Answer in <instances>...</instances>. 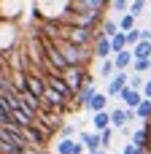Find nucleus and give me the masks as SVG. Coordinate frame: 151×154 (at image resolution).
<instances>
[{
	"label": "nucleus",
	"mask_w": 151,
	"mask_h": 154,
	"mask_svg": "<svg viewBox=\"0 0 151 154\" xmlns=\"http://www.w3.org/2000/svg\"><path fill=\"white\" fill-rule=\"evenodd\" d=\"M111 127V114H108V108L105 111H97L95 116H92V130L95 133H103V130H108Z\"/></svg>",
	"instance_id": "nucleus-17"
},
{
	"label": "nucleus",
	"mask_w": 151,
	"mask_h": 154,
	"mask_svg": "<svg viewBox=\"0 0 151 154\" xmlns=\"http://www.w3.org/2000/svg\"><path fill=\"white\" fill-rule=\"evenodd\" d=\"M73 146H76V138H59L57 141V154H73Z\"/></svg>",
	"instance_id": "nucleus-24"
},
{
	"label": "nucleus",
	"mask_w": 151,
	"mask_h": 154,
	"mask_svg": "<svg viewBox=\"0 0 151 154\" xmlns=\"http://www.w3.org/2000/svg\"><path fill=\"white\" fill-rule=\"evenodd\" d=\"M140 92H143V97H149V100H151V79L143 81V89H140Z\"/></svg>",
	"instance_id": "nucleus-33"
},
{
	"label": "nucleus",
	"mask_w": 151,
	"mask_h": 154,
	"mask_svg": "<svg viewBox=\"0 0 151 154\" xmlns=\"http://www.w3.org/2000/svg\"><path fill=\"white\" fill-rule=\"evenodd\" d=\"M108 114H111V127H113V130H122V127L127 125V111H124V108H111Z\"/></svg>",
	"instance_id": "nucleus-19"
},
{
	"label": "nucleus",
	"mask_w": 151,
	"mask_h": 154,
	"mask_svg": "<svg viewBox=\"0 0 151 154\" xmlns=\"http://www.w3.org/2000/svg\"><path fill=\"white\" fill-rule=\"evenodd\" d=\"M24 154H51V152H46V149H32V146H27V149H24Z\"/></svg>",
	"instance_id": "nucleus-34"
},
{
	"label": "nucleus",
	"mask_w": 151,
	"mask_h": 154,
	"mask_svg": "<svg viewBox=\"0 0 151 154\" xmlns=\"http://www.w3.org/2000/svg\"><path fill=\"white\" fill-rule=\"evenodd\" d=\"M111 8V0H70L73 14H105Z\"/></svg>",
	"instance_id": "nucleus-5"
},
{
	"label": "nucleus",
	"mask_w": 151,
	"mask_h": 154,
	"mask_svg": "<svg viewBox=\"0 0 151 154\" xmlns=\"http://www.w3.org/2000/svg\"><path fill=\"white\" fill-rule=\"evenodd\" d=\"M138 76H143V73H151V60H132V65H130Z\"/></svg>",
	"instance_id": "nucleus-25"
},
{
	"label": "nucleus",
	"mask_w": 151,
	"mask_h": 154,
	"mask_svg": "<svg viewBox=\"0 0 151 154\" xmlns=\"http://www.w3.org/2000/svg\"><path fill=\"white\" fill-rule=\"evenodd\" d=\"M11 122L19 125V127H32V125H35V116L27 114L24 108H14V111H11Z\"/></svg>",
	"instance_id": "nucleus-16"
},
{
	"label": "nucleus",
	"mask_w": 151,
	"mask_h": 154,
	"mask_svg": "<svg viewBox=\"0 0 151 154\" xmlns=\"http://www.w3.org/2000/svg\"><path fill=\"white\" fill-rule=\"evenodd\" d=\"M111 60H113V68H116V70H130V65H132L135 57H132V49H122V51H116Z\"/></svg>",
	"instance_id": "nucleus-13"
},
{
	"label": "nucleus",
	"mask_w": 151,
	"mask_h": 154,
	"mask_svg": "<svg viewBox=\"0 0 151 154\" xmlns=\"http://www.w3.org/2000/svg\"><path fill=\"white\" fill-rule=\"evenodd\" d=\"M146 11V0H130V11L127 14H132V16H140Z\"/></svg>",
	"instance_id": "nucleus-30"
},
{
	"label": "nucleus",
	"mask_w": 151,
	"mask_h": 154,
	"mask_svg": "<svg viewBox=\"0 0 151 154\" xmlns=\"http://www.w3.org/2000/svg\"><path fill=\"white\" fill-rule=\"evenodd\" d=\"M132 27H138V16H132V14H122V16H119V30L127 32V30H132Z\"/></svg>",
	"instance_id": "nucleus-22"
},
{
	"label": "nucleus",
	"mask_w": 151,
	"mask_h": 154,
	"mask_svg": "<svg viewBox=\"0 0 151 154\" xmlns=\"http://www.w3.org/2000/svg\"><path fill=\"white\" fill-rule=\"evenodd\" d=\"M24 92H32L35 97H41L46 92V73L41 70H24Z\"/></svg>",
	"instance_id": "nucleus-6"
},
{
	"label": "nucleus",
	"mask_w": 151,
	"mask_h": 154,
	"mask_svg": "<svg viewBox=\"0 0 151 154\" xmlns=\"http://www.w3.org/2000/svg\"><path fill=\"white\" fill-rule=\"evenodd\" d=\"M124 3H130V0H124Z\"/></svg>",
	"instance_id": "nucleus-38"
},
{
	"label": "nucleus",
	"mask_w": 151,
	"mask_h": 154,
	"mask_svg": "<svg viewBox=\"0 0 151 154\" xmlns=\"http://www.w3.org/2000/svg\"><path fill=\"white\" fill-rule=\"evenodd\" d=\"M113 135H116V130H113V127H108V130H103V133H100V143H103V149H108V146L113 143Z\"/></svg>",
	"instance_id": "nucleus-29"
},
{
	"label": "nucleus",
	"mask_w": 151,
	"mask_h": 154,
	"mask_svg": "<svg viewBox=\"0 0 151 154\" xmlns=\"http://www.w3.org/2000/svg\"><path fill=\"white\" fill-rule=\"evenodd\" d=\"M119 32V22H113V19H103V24H100V35H105V38H113Z\"/></svg>",
	"instance_id": "nucleus-21"
},
{
	"label": "nucleus",
	"mask_w": 151,
	"mask_h": 154,
	"mask_svg": "<svg viewBox=\"0 0 151 154\" xmlns=\"http://www.w3.org/2000/svg\"><path fill=\"white\" fill-rule=\"evenodd\" d=\"M92 154H108V149H97V152H92Z\"/></svg>",
	"instance_id": "nucleus-36"
},
{
	"label": "nucleus",
	"mask_w": 151,
	"mask_h": 154,
	"mask_svg": "<svg viewBox=\"0 0 151 154\" xmlns=\"http://www.w3.org/2000/svg\"><path fill=\"white\" fill-rule=\"evenodd\" d=\"M146 127H149V138H151V122H146Z\"/></svg>",
	"instance_id": "nucleus-37"
},
{
	"label": "nucleus",
	"mask_w": 151,
	"mask_h": 154,
	"mask_svg": "<svg viewBox=\"0 0 151 154\" xmlns=\"http://www.w3.org/2000/svg\"><path fill=\"white\" fill-rule=\"evenodd\" d=\"M54 46L62 51V57H65V62H68V65H84V68H89V62L95 60L92 46H76V43L65 41V38L54 41Z\"/></svg>",
	"instance_id": "nucleus-1"
},
{
	"label": "nucleus",
	"mask_w": 151,
	"mask_h": 154,
	"mask_svg": "<svg viewBox=\"0 0 151 154\" xmlns=\"http://www.w3.org/2000/svg\"><path fill=\"white\" fill-rule=\"evenodd\" d=\"M143 81H146V79L135 73V76H130V79H127V87H132V89H143Z\"/></svg>",
	"instance_id": "nucleus-31"
},
{
	"label": "nucleus",
	"mask_w": 151,
	"mask_h": 154,
	"mask_svg": "<svg viewBox=\"0 0 151 154\" xmlns=\"http://www.w3.org/2000/svg\"><path fill=\"white\" fill-rule=\"evenodd\" d=\"M108 103H111V97H108L105 92H95V95H92V100L86 103V108H89L92 114H97V111H105V108H108Z\"/></svg>",
	"instance_id": "nucleus-15"
},
{
	"label": "nucleus",
	"mask_w": 151,
	"mask_h": 154,
	"mask_svg": "<svg viewBox=\"0 0 151 154\" xmlns=\"http://www.w3.org/2000/svg\"><path fill=\"white\" fill-rule=\"evenodd\" d=\"M46 87H51L54 92H59L62 97H68V100H73L76 95H73V89L65 84V79L59 76V73H46Z\"/></svg>",
	"instance_id": "nucleus-8"
},
{
	"label": "nucleus",
	"mask_w": 151,
	"mask_h": 154,
	"mask_svg": "<svg viewBox=\"0 0 151 154\" xmlns=\"http://www.w3.org/2000/svg\"><path fill=\"white\" fill-rule=\"evenodd\" d=\"M59 135H62V138H78V127H73L70 122H62V127H59Z\"/></svg>",
	"instance_id": "nucleus-28"
},
{
	"label": "nucleus",
	"mask_w": 151,
	"mask_h": 154,
	"mask_svg": "<svg viewBox=\"0 0 151 154\" xmlns=\"http://www.w3.org/2000/svg\"><path fill=\"white\" fill-rule=\"evenodd\" d=\"M135 116H138L140 122H151V100L149 97H143V100L135 106Z\"/></svg>",
	"instance_id": "nucleus-20"
},
{
	"label": "nucleus",
	"mask_w": 151,
	"mask_h": 154,
	"mask_svg": "<svg viewBox=\"0 0 151 154\" xmlns=\"http://www.w3.org/2000/svg\"><path fill=\"white\" fill-rule=\"evenodd\" d=\"M62 38L76 43V46H92L95 38H97V30H86V27H78V24H65L62 27Z\"/></svg>",
	"instance_id": "nucleus-4"
},
{
	"label": "nucleus",
	"mask_w": 151,
	"mask_h": 154,
	"mask_svg": "<svg viewBox=\"0 0 151 154\" xmlns=\"http://www.w3.org/2000/svg\"><path fill=\"white\" fill-rule=\"evenodd\" d=\"M59 76H62V79H65V84L73 89V95H76L84 84L95 81V76H92V73H89V68H84V65H68Z\"/></svg>",
	"instance_id": "nucleus-2"
},
{
	"label": "nucleus",
	"mask_w": 151,
	"mask_h": 154,
	"mask_svg": "<svg viewBox=\"0 0 151 154\" xmlns=\"http://www.w3.org/2000/svg\"><path fill=\"white\" fill-rule=\"evenodd\" d=\"M19 108H24L27 114H38L41 111V97H35L32 92H19Z\"/></svg>",
	"instance_id": "nucleus-12"
},
{
	"label": "nucleus",
	"mask_w": 151,
	"mask_h": 154,
	"mask_svg": "<svg viewBox=\"0 0 151 154\" xmlns=\"http://www.w3.org/2000/svg\"><path fill=\"white\" fill-rule=\"evenodd\" d=\"M132 57L135 60H151V41H138L132 46Z\"/></svg>",
	"instance_id": "nucleus-18"
},
{
	"label": "nucleus",
	"mask_w": 151,
	"mask_h": 154,
	"mask_svg": "<svg viewBox=\"0 0 151 154\" xmlns=\"http://www.w3.org/2000/svg\"><path fill=\"white\" fill-rule=\"evenodd\" d=\"M127 79H130L127 70H116V73L108 79V89H105V95H108V97H116V95L127 87Z\"/></svg>",
	"instance_id": "nucleus-9"
},
{
	"label": "nucleus",
	"mask_w": 151,
	"mask_h": 154,
	"mask_svg": "<svg viewBox=\"0 0 151 154\" xmlns=\"http://www.w3.org/2000/svg\"><path fill=\"white\" fill-rule=\"evenodd\" d=\"M138 41H140V27H132V30L124 32V43H127V49H132Z\"/></svg>",
	"instance_id": "nucleus-26"
},
{
	"label": "nucleus",
	"mask_w": 151,
	"mask_h": 154,
	"mask_svg": "<svg viewBox=\"0 0 151 154\" xmlns=\"http://www.w3.org/2000/svg\"><path fill=\"white\" fill-rule=\"evenodd\" d=\"M92 54H95L97 62H100V60H111V54H113V49H111V38L100 35V30H97V38H95V43H92Z\"/></svg>",
	"instance_id": "nucleus-7"
},
{
	"label": "nucleus",
	"mask_w": 151,
	"mask_h": 154,
	"mask_svg": "<svg viewBox=\"0 0 151 154\" xmlns=\"http://www.w3.org/2000/svg\"><path fill=\"white\" fill-rule=\"evenodd\" d=\"M65 68H68V62H65L62 51L51 41H43V70L46 73H62Z\"/></svg>",
	"instance_id": "nucleus-3"
},
{
	"label": "nucleus",
	"mask_w": 151,
	"mask_h": 154,
	"mask_svg": "<svg viewBox=\"0 0 151 154\" xmlns=\"http://www.w3.org/2000/svg\"><path fill=\"white\" fill-rule=\"evenodd\" d=\"M140 41H151V30H149V27L140 30Z\"/></svg>",
	"instance_id": "nucleus-35"
},
{
	"label": "nucleus",
	"mask_w": 151,
	"mask_h": 154,
	"mask_svg": "<svg viewBox=\"0 0 151 154\" xmlns=\"http://www.w3.org/2000/svg\"><path fill=\"white\" fill-rule=\"evenodd\" d=\"M111 49H113V54H116V51H122V49H127V43H124V32H122V30L111 38Z\"/></svg>",
	"instance_id": "nucleus-27"
},
{
	"label": "nucleus",
	"mask_w": 151,
	"mask_h": 154,
	"mask_svg": "<svg viewBox=\"0 0 151 154\" xmlns=\"http://www.w3.org/2000/svg\"><path fill=\"white\" fill-rule=\"evenodd\" d=\"M116 97L122 100V108H135V106L143 100V92H140V89H132V87H124Z\"/></svg>",
	"instance_id": "nucleus-10"
},
{
	"label": "nucleus",
	"mask_w": 151,
	"mask_h": 154,
	"mask_svg": "<svg viewBox=\"0 0 151 154\" xmlns=\"http://www.w3.org/2000/svg\"><path fill=\"white\" fill-rule=\"evenodd\" d=\"M97 73H100V79H111V76L116 73V68H113V60H100V68H97Z\"/></svg>",
	"instance_id": "nucleus-23"
},
{
	"label": "nucleus",
	"mask_w": 151,
	"mask_h": 154,
	"mask_svg": "<svg viewBox=\"0 0 151 154\" xmlns=\"http://www.w3.org/2000/svg\"><path fill=\"white\" fill-rule=\"evenodd\" d=\"M130 143H132V146H138V149H143V152L149 149L151 138H149V127H146V122H143V125L132 133V141H130Z\"/></svg>",
	"instance_id": "nucleus-14"
},
{
	"label": "nucleus",
	"mask_w": 151,
	"mask_h": 154,
	"mask_svg": "<svg viewBox=\"0 0 151 154\" xmlns=\"http://www.w3.org/2000/svg\"><path fill=\"white\" fill-rule=\"evenodd\" d=\"M122 154H146V152H143V149H138V146H132V143H124Z\"/></svg>",
	"instance_id": "nucleus-32"
},
{
	"label": "nucleus",
	"mask_w": 151,
	"mask_h": 154,
	"mask_svg": "<svg viewBox=\"0 0 151 154\" xmlns=\"http://www.w3.org/2000/svg\"><path fill=\"white\" fill-rule=\"evenodd\" d=\"M78 141L86 146V152H97V149H103V143H100V133H95V130H78Z\"/></svg>",
	"instance_id": "nucleus-11"
}]
</instances>
